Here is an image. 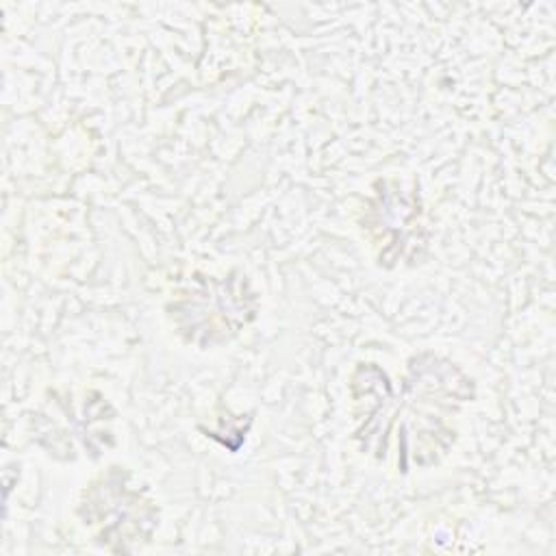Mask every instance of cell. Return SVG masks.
<instances>
[{
	"label": "cell",
	"mask_w": 556,
	"mask_h": 556,
	"mask_svg": "<svg viewBox=\"0 0 556 556\" xmlns=\"http://www.w3.org/2000/svg\"><path fill=\"white\" fill-rule=\"evenodd\" d=\"M80 515L85 526L96 530V541L111 549L117 543L119 552H130L132 543L148 541L159 523L154 504L130 489L117 467L85 491Z\"/></svg>",
	"instance_id": "1"
}]
</instances>
